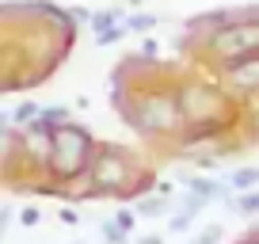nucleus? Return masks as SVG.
I'll use <instances>...</instances> for the list:
<instances>
[{"mask_svg": "<svg viewBox=\"0 0 259 244\" xmlns=\"http://www.w3.org/2000/svg\"><path fill=\"white\" fill-rule=\"evenodd\" d=\"M57 218H61V221H65V225H76V221H80V214H76V210H73V206H65V210H61V214H57Z\"/></svg>", "mask_w": 259, "mask_h": 244, "instance_id": "412c9836", "label": "nucleus"}, {"mask_svg": "<svg viewBox=\"0 0 259 244\" xmlns=\"http://www.w3.org/2000/svg\"><path fill=\"white\" fill-rule=\"evenodd\" d=\"M229 206H233L240 218H255V214H259V191H248V195L229 198Z\"/></svg>", "mask_w": 259, "mask_h": 244, "instance_id": "9b49d317", "label": "nucleus"}, {"mask_svg": "<svg viewBox=\"0 0 259 244\" xmlns=\"http://www.w3.org/2000/svg\"><path fill=\"white\" fill-rule=\"evenodd\" d=\"M103 240L107 244H126L130 233H126V229H118V225H114V218H111V221H103Z\"/></svg>", "mask_w": 259, "mask_h": 244, "instance_id": "f3484780", "label": "nucleus"}, {"mask_svg": "<svg viewBox=\"0 0 259 244\" xmlns=\"http://www.w3.org/2000/svg\"><path fill=\"white\" fill-rule=\"evenodd\" d=\"M19 149L23 156L34 164V168H46L50 172V156H54V130L46 122H34L27 130H19Z\"/></svg>", "mask_w": 259, "mask_h": 244, "instance_id": "423d86ee", "label": "nucleus"}, {"mask_svg": "<svg viewBox=\"0 0 259 244\" xmlns=\"http://www.w3.org/2000/svg\"><path fill=\"white\" fill-rule=\"evenodd\" d=\"M179 107H183V122H191L194 134H210V126L218 122L221 99L206 88H183L179 92Z\"/></svg>", "mask_w": 259, "mask_h": 244, "instance_id": "39448f33", "label": "nucleus"}, {"mask_svg": "<svg viewBox=\"0 0 259 244\" xmlns=\"http://www.w3.org/2000/svg\"><path fill=\"white\" fill-rule=\"evenodd\" d=\"M225 80H229V88H236V92H259V54L229 61L225 65Z\"/></svg>", "mask_w": 259, "mask_h": 244, "instance_id": "0eeeda50", "label": "nucleus"}, {"mask_svg": "<svg viewBox=\"0 0 259 244\" xmlns=\"http://www.w3.org/2000/svg\"><path fill=\"white\" fill-rule=\"evenodd\" d=\"M134 4H138V0H134Z\"/></svg>", "mask_w": 259, "mask_h": 244, "instance_id": "393cba45", "label": "nucleus"}, {"mask_svg": "<svg viewBox=\"0 0 259 244\" xmlns=\"http://www.w3.org/2000/svg\"><path fill=\"white\" fill-rule=\"evenodd\" d=\"M221 240V225H206L202 233L194 236V244H218Z\"/></svg>", "mask_w": 259, "mask_h": 244, "instance_id": "aec40b11", "label": "nucleus"}, {"mask_svg": "<svg viewBox=\"0 0 259 244\" xmlns=\"http://www.w3.org/2000/svg\"><path fill=\"white\" fill-rule=\"evenodd\" d=\"M88 179H92V191H96V195H134V191H141L149 183L138 172V164L126 156V149H114V145L96 153Z\"/></svg>", "mask_w": 259, "mask_h": 244, "instance_id": "f03ea898", "label": "nucleus"}, {"mask_svg": "<svg viewBox=\"0 0 259 244\" xmlns=\"http://www.w3.org/2000/svg\"><path fill=\"white\" fill-rule=\"evenodd\" d=\"M38 221H42V210H38V206H23V210H19V225H23V229H34Z\"/></svg>", "mask_w": 259, "mask_h": 244, "instance_id": "a211bd4d", "label": "nucleus"}, {"mask_svg": "<svg viewBox=\"0 0 259 244\" xmlns=\"http://www.w3.org/2000/svg\"><path fill=\"white\" fill-rule=\"evenodd\" d=\"M183 187L191 195H198L202 202H229L233 198V187L229 179H206V176H194V179H183Z\"/></svg>", "mask_w": 259, "mask_h": 244, "instance_id": "6e6552de", "label": "nucleus"}, {"mask_svg": "<svg viewBox=\"0 0 259 244\" xmlns=\"http://www.w3.org/2000/svg\"><path fill=\"white\" fill-rule=\"evenodd\" d=\"M126 34H130V27H126V23H118V27H111V31L96 34V46H114V42H122Z\"/></svg>", "mask_w": 259, "mask_h": 244, "instance_id": "dca6fc26", "label": "nucleus"}, {"mask_svg": "<svg viewBox=\"0 0 259 244\" xmlns=\"http://www.w3.org/2000/svg\"><path fill=\"white\" fill-rule=\"evenodd\" d=\"M126 27L130 34H149L156 27V16H145V12H138V16H126Z\"/></svg>", "mask_w": 259, "mask_h": 244, "instance_id": "2eb2a0df", "label": "nucleus"}, {"mask_svg": "<svg viewBox=\"0 0 259 244\" xmlns=\"http://www.w3.org/2000/svg\"><path fill=\"white\" fill-rule=\"evenodd\" d=\"M122 111H126V122L134 126V130L156 134V138L176 134V130L187 126V122H183V107H179V96H168V92H149V96H141L138 103H126Z\"/></svg>", "mask_w": 259, "mask_h": 244, "instance_id": "7ed1b4c3", "label": "nucleus"}, {"mask_svg": "<svg viewBox=\"0 0 259 244\" xmlns=\"http://www.w3.org/2000/svg\"><path fill=\"white\" fill-rule=\"evenodd\" d=\"M156 50H160V46H156L153 38H145V42H141V57H156Z\"/></svg>", "mask_w": 259, "mask_h": 244, "instance_id": "4be33fe9", "label": "nucleus"}, {"mask_svg": "<svg viewBox=\"0 0 259 244\" xmlns=\"http://www.w3.org/2000/svg\"><path fill=\"white\" fill-rule=\"evenodd\" d=\"M210 54H218L221 61H236V57L259 54V19H240V23L218 27L210 38Z\"/></svg>", "mask_w": 259, "mask_h": 244, "instance_id": "20e7f679", "label": "nucleus"}, {"mask_svg": "<svg viewBox=\"0 0 259 244\" xmlns=\"http://www.w3.org/2000/svg\"><path fill=\"white\" fill-rule=\"evenodd\" d=\"M92 160H96V138L84 126H61L54 130V156H50V176L57 183H73V179L88 176Z\"/></svg>", "mask_w": 259, "mask_h": 244, "instance_id": "f257e3e1", "label": "nucleus"}, {"mask_svg": "<svg viewBox=\"0 0 259 244\" xmlns=\"http://www.w3.org/2000/svg\"><path fill=\"white\" fill-rule=\"evenodd\" d=\"M229 187H233V195L259 191V164H240V168H233L229 172Z\"/></svg>", "mask_w": 259, "mask_h": 244, "instance_id": "1a4fd4ad", "label": "nucleus"}, {"mask_svg": "<svg viewBox=\"0 0 259 244\" xmlns=\"http://www.w3.org/2000/svg\"><path fill=\"white\" fill-rule=\"evenodd\" d=\"M134 210H138V218H160V214L168 210V198L164 195H141L138 202H134Z\"/></svg>", "mask_w": 259, "mask_h": 244, "instance_id": "9d476101", "label": "nucleus"}, {"mask_svg": "<svg viewBox=\"0 0 259 244\" xmlns=\"http://www.w3.org/2000/svg\"><path fill=\"white\" fill-rule=\"evenodd\" d=\"M118 23H126L118 12H96V16H92V31H96V34L111 31V27H118Z\"/></svg>", "mask_w": 259, "mask_h": 244, "instance_id": "4468645a", "label": "nucleus"}, {"mask_svg": "<svg viewBox=\"0 0 259 244\" xmlns=\"http://www.w3.org/2000/svg\"><path fill=\"white\" fill-rule=\"evenodd\" d=\"M42 122H46L50 130H61V126H73V114H69V107H46Z\"/></svg>", "mask_w": 259, "mask_h": 244, "instance_id": "f8f14e48", "label": "nucleus"}, {"mask_svg": "<svg viewBox=\"0 0 259 244\" xmlns=\"http://www.w3.org/2000/svg\"><path fill=\"white\" fill-rule=\"evenodd\" d=\"M191 225H194V210H187V206H179V210L168 218V233H187Z\"/></svg>", "mask_w": 259, "mask_h": 244, "instance_id": "ddd939ff", "label": "nucleus"}, {"mask_svg": "<svg viewBox=\"0 0 259 244\" xmlns=\"http://www.w3.org/2000/svg\"><path fill=\"white\" fill-rule=\"evenodd\" d=\"M141 244H164V236H156V233H149V236H141Z\"/></svg>", "mask_w": 259, "mask_h": 244, "instance_id": "5701e85b", "label": "nucleus"}, {"mask_svg": "<svg viewBox=\"0 0 259 244\" xmlns=\"http://www.w3.org/2000/svg\"><path fill=\"white\" fill-rule=\"evenodd\" d=\"M248 244H259V233H255V236H251V240H248Z\"/></svg>", "mask_w": 259, "mask_h": 244, "instance_id": "b1692460", "label": "nucleus"}, {"mask_svg": "<svg viewBox=\"0 0 259 244\" xmlns=\"http://www.w3.org/2000/svg\"><path fill=\"white\" fill-rule=\"evenodd\" d=\"M114 225L126 229V233H134V225H138V210H118V214H114Z\"/></svg>", "mask_w": 259, "mask_h": 244, "instance_id": "6ab92c4d", "label": "nucleus"}]
</instances>
